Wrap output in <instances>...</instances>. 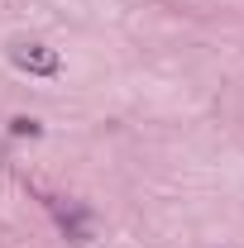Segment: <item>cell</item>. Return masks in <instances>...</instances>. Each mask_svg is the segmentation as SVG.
I'll list each match as a JSON object with an SVG mask.
<instances>
[{"label": "cell", "mask_w": 244, "mask_h": 248, "mask_svg": "<svg viewBox=\"0 0 244 248\" xmlns=\"http://www.w3.org/2000/svg\"><path fill=\"white\" fill-rule=\"evenodd\" d=\"M10 134H15V139H38V120L19 115V120H10Z\"/></svg>", "instance_id": "3"}, {"label": "cell", "mask_w": 244, "mask_h": 248, "mask_svg": "<svg viewBox=\"0 0 244 248\" xmlns=\"http://www.w3.org/2000/svg\"><path fill=\"white\" fill-rule=\"evenodd\" d=\"M10 62H15L19 72H29V77H53L62 67L58 53H53L48 43H15V48H10Z\"/></svg>", "instance_id": "1"}, {"label": "cell", "mask_w": 244, "mask_h": 248, "mask_svg": "<svg viewBox=\"0 0 244 248\" xmlns=\"http://www.w3.org/2000/svg\"><path fill=\"white\" fill-rule=\"evenodd\" d=\"M53 205V215H58L62 234L72 239V244H91V219H87V210L82 205H62V201H48Z\"/></svg>", "instance_id": "2"}]
</instances>
